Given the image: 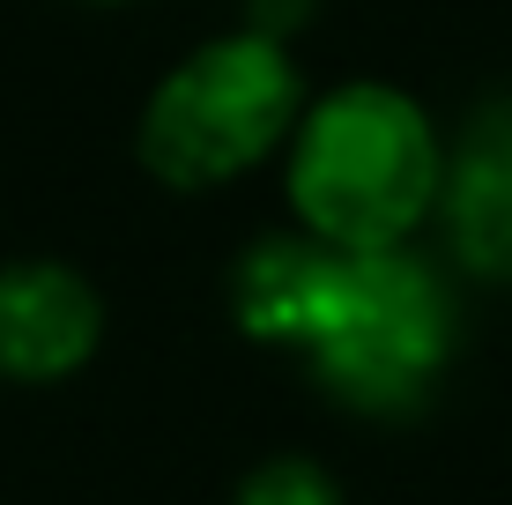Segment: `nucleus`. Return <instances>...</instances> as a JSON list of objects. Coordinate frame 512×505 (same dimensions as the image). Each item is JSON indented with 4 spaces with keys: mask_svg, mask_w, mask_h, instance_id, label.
<instances>
[{
    "mask_svg": "<svg viewBox=\"0 0 512 505\" xmlns=\"http://www.w3.org/2000/svg\"><path fill=\"white\" fill-rule=\"evenodd\" d=\"M305 104V75L275 30H223L149 90L134 156L171 194H216L290 149Z\"/></svg>",
    "mask_w": 512,
    "mask_h": 505,
    "instance_id": "nucleus-3",
    "label": "nucleus"
},
{
    "mask_svg": "<svg viewBox=\"0 0 512 505\" xmlns=\"http://www.w3.org/2000/svg\"><path fill=\"white\" fill-rule=\"evenodd\" d=\"M231 320L260 350L305 357L327 402L401 424L446 387L461 350L453 283L416 246L349 253L312 231L253 238L231 275Z\"/></svg>",
    "mask_w": 512,
    "mask_h": 505,
    "instance_id": "nucleus-1",
    "label": "nucleus"
},
{
    "mask_svg": "<svg viewBox=\"0 0 512 505\" xmlns=\"http://www.w3.org/2000/svg\"><path fill=\"white\" fill-rule=\"evenodd\" d=\"M438 194H446V134L394 82H342L312 97L282 149L290 223L349 253L416 246L423 223H438Z\"/></svg>",
    "mask_w": 512,
    "mask_h": 505,
    "instance_id": "nucleus-2",
    "label": "nucleus"
},
{
    "mask_svg": "<svg viewBox=\"0 0 512 505\" xmlns=\"http://www.w3.org/2000/svg\"><path fill=\"white\" fill-rule=\"evenodd\" d=\"M231 505H349L342 483L327 476L312 454H268L260 468H245Z\"/></svg>",
    "mask_w": 512,
    "mask_h": 505,
    "instance_id": "nucleus-5",
    "label": "nucleus"
},
{
    "mask_svg": "<svg viewBox=\"0 0 512 505\" xmlns=\"http://www.w3.org/2000/svg\"><path fill=\"white\" fill-rule=\"evenodd\" d=\"M505 134H512V97H505Z\"/></svg>",
    "mask_w": 512,
    "mask_h": 505,
    "instance_id": "nucleus-7",
    "label": "nucleus"
},
{
    "mask_svg": "<svg viewBox=\"0 0 512 505\" xmlns=\"http://www.w3.org/2000/svg\"><path fill=\"white\" fill-rule=\"evenodd\" d=\"M90 8H134V0H90Z\"/></svg>",
    "mask_w": 512,
    "mask_h": 505,
    "instance_id": "nucleus-6",
    "label": "nucleus"
},
{
    "mask_svg": "<svg viewBox=\"0 0 512 505\" xmlns=\"http://www.w3.org/2000/svg\"><path fill=\"white\" fill-rule=\"evenodd\" d=\"M104 350V290L75 260H0V379L8 387H60L90 372Z\"/></svg>",
    "mask_w": 512,
    "mask_h": 505,
    "instance_id": "nucleus-4",
    "label": "nucleus"
}]
</instances>
